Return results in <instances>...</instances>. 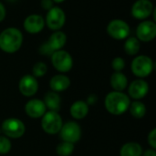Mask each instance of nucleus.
Here are the masks:
<instances>
[{
  "label": "nucleus",
  "mask_w": 156,
  "mask_h": 156,
  "mask_svg": "<svg viewBox=\"0 0 156 156\" xmlns=\"http://www.w3.org/2000/svg\"><path fill=\"white\" fill-rule=\"evenodd\" d=\"M131 101L122 91H112L108 93L104 101V106L107 112L112 115H122L125 113L130 107Z\"/></svg>",
  "instance_id": "nucleus-2"
},
{
  "label": "nucleus",
  "mask_w": 156,
  "mask_h": 156,
  "mask_svg": "<svg viewBox=\"0 0 156 156\" xmlns=\"http://www.w3.org/2000/svg\"><path fill=\"white\" fill-rule=\"evenodd\" d=\"M6 16V9L3 3L0 2V22H2Z\"/></svg>",
  "instance_id": "nucleus-31"
},
{
  "label": "nucleus",
  "mask_w": 156,
  "mask_h": 156,
  "mask_svg": "<svg viewBox=\"0 0 156 156\" xmlns=\"http://www.w3.org/2000/svg\"><path fill=\"white\" fill-rule=\"evenodd\" d=\"M148 144L152 149H156V129H153L148 135Z\"/></svg>",
  "instance_id": "nucleus-28"
},
{
  "label": "nucleus",
  "mask_w": 156,
  "mask_h": 156,
  "mask_svg": "<svg viewBox=\"0 0 156 156\" xmlns=\"http://www.w3.org/2000/svg\"><path fill=\"white\" fill-rule=\"evenodd\" d=\"M44 103L49 111L52 112H58L60 109V104H61V99L58 95V92L55 91H48L46 93L44 97Z\"/></svg>",
  "instance_id": "nucleus-20"
},
{
  "label": "nucleus",
  "mask_w": 156,
  "mask_h": 156,
  "mask_svg": "<svg viewBox=\"0 0 156 156\" xmlns=\"http://www.w3.org/2000/svg\"><path fill=\"white\" fill-rule=\"evenodd\" d=\"M98 101V97L95 95V94H90L89 97H88V100H87V104L90 106V105H94L96 103V101Z\"/></svg>",
  "instance_id": "nucleus-30"
},
{
  "label": "nucleus",
  "mask_w": 156,
  "mask_h": 156,
  "mask_svg": "<svg viewBox=\"0 0 156 156\" xmlns=\"http://www.w3.org/2000/svg\"><path fill=\"white\" fill-rule=\"evenodd\" d=\"M154 6L151 0H137L132 6V16L139 20H146L154 12Z\"/></svg>",
  "instance_id": "nucleus-12"
},
{
  "label": "nucleus",
  "mask_w": 156,
  "mask_h": 156,
  "mask_svg": "<svg viewBox=\"0 0 156 156\" xmlns=\"http://www.w3.org/2000/svg\"><path fill=\"white\" fill-rule=\"evenodd\" d=\"M143 147L135 142H129L122 145L120 150V156H142Z\"/></svg>",
  "instance_id": "nucleus-21"
},
{
  "label": "nucleus",
  "mask_w": 156,
  "mask_h": 156,
  "mask_svg": "<svg viewBox=\"0 0 156 156\" xmlns=\"http://www.w3.org/2000/svg\"><path fill=\"white\" fill-rule=\"evenodd\" d=\"M90 106L84 101H77L70 106V115L75 120H82L89 113Z\"/></svg>",
  "instance_id": "nucleus-18"
},
{
  "label": "nucleus",
  "mask_w": 156,
  "mask_h": 156,
  "mask_svg": "<svg viewBox=\"0 0 156 156\" xmlns=\"http://www.w3.org/2000/svg\"><path fill=\"white\" fill-rule=\"evenodd\" d=\"M70 86V80L64 74H58L51 78L49 81V87L52 91L61 92L68 90Z\"/></svg>",
  "instance_id": "nucleus-17"
},
{
  "label": "nucleus",
  "mask_w": 156,
  "mask_h": 156,
  "mask_svg": "<svg viewBox=\"0 0 156 156\" xmlns=\"http://www.w3.org/2000/svg\"><path fill=\"white\" fill-rule=\"evenodd\" d=\"M112 68L116 72H121L125 68V60L121 57H116L112 61Z\"/></svg>",
  "instance_id": "nucleus-27"
},
{
  "label": "nucleus",
  "mask_w": 156,
  "mask_h": 156,
  "mask_svg": "<svg viewBox=\"0 0 156 156\" xmlns=\"http://www.w3.org/2000/svg\"><path fill=\"white\" fill-rule=\"evenodd\" d=\"M18 89L20 93L25 97H32L38 90V82L37 78L33 75H24L18 83Z\"/></svg>",
  "instance_id": "nucleus-13"
},
{
  "label": "nucleus",
  "mask_w": 156,
  "mask_h": 156,
  "mask_svg": "<svg viewBox=\"0 0 156 156\" xmlns=\"http://www.w3.org/2000/svg\"><path fill=\"white\" fill-rule=\"evenodd\" d=\"M56 151L58 156H70L74 151V144L63 141L58 144Z\"/></svg>",
  "instance_id": "nucleus-24"
},
{
  "label": "nucleus",
  "mask_w": 156,
  "mask_h": 156,
  "mask_svg": "<svg viewBox=\"0 0 156 156\" xmlns=\"http://www.w3.org/2000/svg\"><path fill=\"white\" fill-rule=\"evenodd\" d=\"M110 83L112 88L115 91H123L128 86V79L122 71L114 72L112 74L110 79Z\"/></svg>",
  "instance_id": "nucleus-19"
},
{
  "label": "nucleus",
  "mask_w": 156,
  "mask_h": 156,
  "mask_svg": "<svg viewBox=\"0 0 156 156\" xmlns=\"http://www.w3.org/2000/svg\"><path fill=\"white\" fill-rule=\"evenodd\" d=\"M40 4H41L42 8L47 10V11H48L49 9H51L54 6V5H53L54 2L52 0H41Z\"/></svg>",
  "instance_id": "nucleus-29"
},
{
  "label": "nucleus",
  "mask_w": 156,
  "mask_h": 156,
  "mask_svg": "<svg viewBox=\"0 0 156 156\" xmlns=\"http://www.w3.org/2000/svg\"><path fill=\"white\" fill-rule=\"evenodd\" d=\"M124 51L130 56L136 55L141 48V41L136 37H128L124 42Z\"/></svg>",
  "instance_id": "nucleus-22"
},
{
  "label": "nucleus",
  "mask_w": 156,
  "mask_h": 156,
  "mask_svg": "<svg viewBox=\"0 0 156 156\" xmlns=\"http://www.w3.org/2000/svg\"><path fill=\"white\" fill-rule=\"evenodd\" d=\"M58 133L62 141L75 144L81 138V128L76 122H69L62 125Z\"/></svg>",
  "instance_id": "nucleus-10"
},
{
  "label": "nucleus",
  "mask_w": 156,
  "mask_h": 156,
  "mask_svg": "<svg viewBox=\"0 0 156 156\" xmlns=\"http://www.w3.org/2000/svg\"><path fill=\"white\" fill-rule=\"evenodd\" d=\"M67 42V36L61 30L54 31L49 38L41 44L38 48V52L44 56H51L55 51L60 50L63 48Z\"/></svg>",
  "instance_id": "nucleus-3"
},
{
  "label": "nucleus",
  "mask_w": 156,
  "mask_h": 156,
  "mask_svg": "<svg viewBox=\"0 0 156 156\" xmlns=\"http://www.w3.org/2000/svg\"><path fill=\"white\" fill-rule=\"evenodd\" d=\"M107 33L116 40L126 39L130 35V26L122 19H112L107 26Z\"/></svg>",
  "instance_id": "nucleus-8"
},
{
  "label": "nucleus",
  "mask_w": 156,
  "mask_h": 156,
  "mask_svg": "<svg viewBox=\"0 0 156 156\" xmlns=\"http://www.w3.org/2000/svg\"><path fill=\"white\" fill-rule=\"evenodd\" d=\"M136 37L142 42H150L156 37V24L153 20H143L136 27Z\"/></svg>",
  "instance_id": "nucleus-11"
},
{
  "label": "nucleus",
  "mask_w": 156,
  "mask_h": 156,
  "mask_svg": "<svg viewBox=\"0 0 156 156\" xmlns=\"http://www.w3.org/2000/svg\"><path fill=\"white\" fill-rule=\"evenodd\" d=\"M142 156H156L155 149H147L144 153L143 152Z\"/></svg>",
  "instance_id": "nucleus-32"
},
{
  "label": "nucleus",
  "mask_w": 156,
  "mask_h": 156,
  "mask_svg": "<svg viewBox=\"0 0 156 156\" xmlns=\"http://www.w3.org/2000/svg\"><path fill=\"white\" fill-rule=\"evenodd\" d=\"M54 3H57V4H60V3H63L65 0H52Z\"/></svg>",
  "instance_id": "nucleus-33"
},
{
  "label": "nucleus",
  "mask_w": 156,
  "mask_h": 156,
  "mask_svg": "<svg viewBox=\"0 0 156 156\" xmlns=\"http://www.w3.org/2000/svg\"><path fill=\"white\" fill-rule=\"evenodd\" d=\"M153 59L145 55H140L135 57L131 64L132 72L139 79H144L151 75L154 70Z\"/></svg>",
  "instance_id": "nucleus-4"
},
{
  "label": "nucleus",
  "mask_w": 156,
  "mask_h": 156,
  "mask_svg": "<svg viewBox=\"0 0 156 156\" xmlns=\"http://www.w3.org/2000/svg\"><path fill=\"white\" fill-rule=\"evenodd\" d=\"M62 125V118L58 112L48 111L46 112V113L42 116L41 127L43 131L48 134L53 135L58 133Z\"/></svg>",
  "instance_id": "nucleus-6"
},
{
  "label": "nucleus",
  "mask_w": 156,
  "mask_h": 156,
  "mask_svg": "<svg viewBox=\"0 0 156 156\" xmlns=\"http://www.w3.org/2000/svg\"><path fill=\"white\" fill-rule=\"evenodd\" d=\"M25 112L28 117L33 119H38L46 113L47 107L43 101L38 99H32L26 103Z\"/></svg>",
  "instance_id": "nucleus-16"
},
{
  "label": "nucleus",
  "mask_w": 156,
  "mask_h": 156,
  "mask_svg": "<svg viewBox=\"0 0 156 156\" xmlns=\"http://www.w3.org/2000/svg\"><path fill=\"white\" fill-rule=\"evenodd\" d=\"M1 132L10 139H18L26 133L25 123L17 118H7L1 125Z\"/></svg>",
  "instance_id": "nucleus-5"
},
{
  "label": "nucleus",
  "mask_w": 156,
  "mask_h": 156,
  "mask_svg": "<svg viewBox=\"0 0 156 156\" xmlns=\"http://www.w3.org/2000/svg\"><path fill=\"white\" fill-rule=\"evenodd\" d=\"M65 22L66 15L62 8L58 6H53L48 11L45 19V24L49 29L53 31L60 30L65 25Z\"/></svg>",
  "instance_id": "nucleus-9"
},
{
  "label": "nucleus",
  "mask_w": 156,
  "mask_h": 156,
  "mask_svg": "<svg viewBox=\"0 0 156 156\" xmlns=\"http://www.w3.org/2000/svg\"><path fill=\"white\" fill-rule=\"evenodd\" d=\"M52 66L61 73L69 72L73 67V58L71 55L66 50H58L55 51L50 56Z\"/></svg>",
  "instance_id": "nucleus-7"
},
{
  "label": "nucleus",
  "mask_w": 156,
  "mask_h": 156,
  "mask_svg": "<svg viewBox=\"0 0 156 156\" xmlns=\"http://www.w3.org/2000/svg\"><path fill=\"white\" fill-rule=\"evenodd\" d=\"M45 19L37 14L27 16L23 23L25 30L29 34H37L41 32L45 27Z\"/></svg>",
  "instance_id": "nucleus-15"
},
{
  "label": "nucleus",
  "mask_w": 156,
  "mask_h": 156,
  "mask_svg": "<svg viewBox=\"0 0 156 156\" xmlns=\"http://www.w3.org/2000/svg\"><path fill=\"white\" fill-rule=\"evenodd\" d=\"M129 111L132 116L136 119H142L146 114V107L141 101H134L133 102H131Z\"/></svg>",
  "instance_id": "nucleus-23"
},
{
  "label": "nucleus",
  "mask_w": 156,
  "mask_h": 156,
  "mask_svg": "<svg viewBox=\"0 0 156 156\" xmlns=\"http://www.w3.org/2000/svg\"><path fill=\"white\" fill-rule=\"evenodd\" d=\"M23 39V34L18 28L7 27L0 33V49L8 54L16 53L20 49Z\"/></svg>",
  "instance_id": "nucleus-1"
},
{
  "label": "nucleus",
  "mask_w": 156,
  "mask_h": 156,
  "mask_svg": "<svg viewBox=\"0 0 156 156\" xmlns=\"http://www.w3.org/2000/svg\"><path fill=\"white\" fill-rule=\"evenodd\" d=\"M128 92L131 98L135 101H140L148 94L149 85L144 79H137L129 85Z\"/></svg>",
  "instance_id": "nucleus-14"
},
{
  "label": "nucleus",
  "mask_w": 156,
  "mask_h": 156,
  "mask_svg": "<svg viewBox=\"0 0 156 156\" xmlns=\"http://www.w3.org/2000/svg\"><path fill=\"white\" fill-rule=\"evenodd\" d=\"M12 148V144L5 135H0V154H6L10 152Z\"/></svg>",
  "instance_id": "nucleus-26"
},
{
  "label": "nucleus",
  "mask_w": 156,
  "mask_h": 156,
  "mask_svg": "<svg viewBox=\"0 0 156 156\" xmlns=\"http://www.w3.org/2000/svg\"><path fill=\"white\" fill-rule=\"evenodd\" d=\"M48 71V66L42 61L35 63L32 67V75L35 78H42L46 75Z\"/></svg>",
  "instance_id": "nucleus-25"
}]
</instances>
